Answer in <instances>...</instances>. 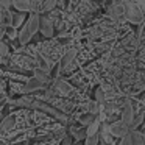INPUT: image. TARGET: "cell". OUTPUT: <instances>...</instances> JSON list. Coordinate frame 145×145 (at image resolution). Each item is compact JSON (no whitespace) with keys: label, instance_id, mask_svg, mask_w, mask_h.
<instances>
[{"label":"cell","instance_id":"cell-1","mask_svg":"<svg viewBox=\"0 0 145 145\" xmlns=\"http://www.w3.org/2000/svg\"><path fill=\"white\" fill-rule=\"evenodd\" d=\"M39 25H41V13H30L28 19L25 20V24L22 25V28L19 30V36H17V42L20 45H27L31 38L39 31Z\"/></svg>","mask_w":145,"mask_h":145},{"label":"cell","instance_id":"cell-2","mask_svg":"<svg viewBox=\"0 0 145 145\" xmlns=\"http://www.w3.org/2000/svg\"><path fill=\"white\" fill-rule=\"evenodd\" d=\"M125 20L133 25H142L145 24V13L142 8L136 3V0H126L125 3Z\"/></svg>","mask_w":145,"mask_h":145},{"label":"cell","instance_id":"cell-3","mask_svg":"<svg viewBox=\"0 0 145 145\" xmlns=\"http://www.w3.org/2000/svg\"><path fill=\"white\" fill-rule=\"evenodd\" d=\"M78 66V48L76 47H69L63 52L59 58V67L63 73L72 72L75 67Z\"/></svg>","mask_w":145,"mask_h":145},{"label":"cell","instance_id":"cell-4","mask_svg":"<svg viewBox=\"0 0 145 145\" xmlns=\"http://www.w3.org/2000/svg\"><path fill=\"white\" fill-rule=\"evenodd\" d=\"M55 30H56V27H55V20L52 19L50 16H41V25H39V31L42 33V36L47 39L53 38L55 36Z\"/></svg>","mask_w":145,"mask_h":145},{"label":"cell","instance_id":"cell-5","mask_svg":"<svg viewBox=\"0 0 145 145\" xmlns=\"http://www.w3.org/2000/svg\"><path fill=\"white\" fill-rule=\"evenodd\" d=\"M47 86L44 84L42 81H39L36 76H31L25 81V94H31V92H38V91H42L45 89Z\"/></svg>","mask_w":145,"mask_h":145},{"label":"cell","instance_id":"cell-6","mask_svg":"<svg viewBox=\"0 0 145 145\" xmlns=\"http://www.w3.org/2000/svg\"><path fill=\"white\" fill-rule=\"evenodd\" d=\"M11 7L22 13H31V0H11Z\"/></svg>","mask_w":145,"mask_h":145},{"label":"cell","instance_id":"cell-7","mask_svg":"<svg viewBox=\"0 0 145 145\" xmlns=\"http://www.w3.org/2000/svg\"><path fill=\"white\" fill-rule=\"evenodd\" d=\"M58 3H59V0H44V2H42V7H41V13L47 14V13L55 11V8L58 7Z\"/></svg>","mask_w":145,"mask_h":145},{"label":"cell","instance_id":"cell-8","mask_svg":"<svg viewBox=\"0 0 145 145\" xmlns=\"http://www.w3.org/2000/svg\"><path fill=\"white\" fill-rule=\"evenodd\" d=\"M25 14L27 13H22V11H17V13H13V27L19 28L22 27V24H25Z\"/></svg>","mask_w":145,"mask_h":145},{"label":"cell","instance_id":"cell-9","mask_svg":"<svg viewBox=\"0 0 145 145\" xmlns=\"http://www.w3.org/2000/svg\"><path fill=\"white\" fill-rule=\"evenodd\" d=\"M0 24L5 27H10L13 25V13L10 10H5L3 13L0 14Z\"/></svg>","mask_w":145,"mask_h":145},{"label":"cell","instance_id":"cell-10","mask_svg":"<svg viewBox=\"0 0 145 145\" xmlns=\"http://www.w3.org/2000/svg\"><path fill=\"white\" fill-rule=\"evenodd\" d=\"M7 36L10 38V41H14V39H17V36H19V31H17L16 27L10 25V27H7Z\"/></svg>","mask_w":145,"mask_h":145},{"label":"cell","instance_id":"cell-11","mask_svg":"<svg viewBox=\"0 0 145 145\" xmlns=\"http://www.w3.org/2000/svg\"><path fill=\"white\" fill-rule=\"evenodd\" d=\"M44 0H31V13H41V7Z\"/></svg>","mask_w":145,"mask_h":145},{"label":"cell","instance_id":"cell-12","mask_svg":"<svg viewBox=\"0 0 145 145\" xmlns=\"http://www.w3.org/2000/svg\"><path fill=\"white\" fill-rule=\"evenodd\" d=\"M5 35H7V27L0 24V42H2V39H3Z\"/></svg>","mask_w":145,"mask_h":145},{"label":"cell","instance_id":"cell-13","mask_svg":"<svg viewBox=\"0 0 145 145\" xmlns=\"http://www.w3.org/2000/svg\"><path fill=\"white\" fill-rule=\"evenodd\" d=\"M0 5L3 8H7V10H10V7H11V0H0Z\"/></svg>","mask_w":145,"mask_h":145},{"label":"cell","instance_id":"cell-14","mask_svg":"<svg viewBox=\"0 0 145 145\" xmlns=\"http://www.w3.org/2000/svg\"><path fill=\"white\" fill-rule=\"evenodd\" d=\"M136 3H137L139 7L142 8V11L145 13V0H136Z\"/></svg>","mask_w":145,"mask_h":145}]
</instances>
